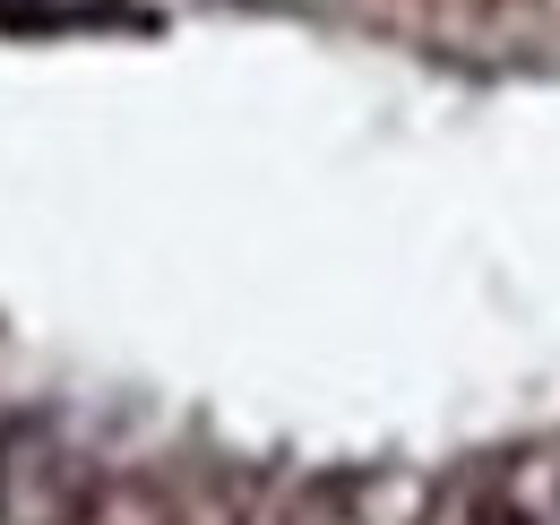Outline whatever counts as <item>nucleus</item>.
<instances>
[{
    "instance_id": "f257e3e1",
    "label": "nucleus",
    "mask_w": 560,
    "mask_h": 525,
    "mask_svg": "<svg viewBox=\"0 0 560 525\" xmlns=\"http://www.w3.org/2000/svg\"><path fill=\"white\" fill-rule=\"evenodd\" d=\"M104 500V474L52 413L0 422V525H86Z\"/></svg>"
},
{
    "instance_id": "f03ea898",
    "label": "nucleus",
    "mask_w": 560,
    "mask_h": 525,
    "mask_svg": "<svg viewBox=\"0 0 560 525\" xmlns=\"http://www.w3.org/2000/svg\"><path fill=\"white\" fill-rule=\"evenodd\" d=\"M86 525H250V482L233 465H164L104 482Z\"/></svg>"
}]
</instances>
